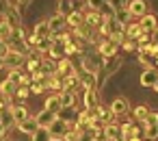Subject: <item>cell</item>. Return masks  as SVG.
Wrapping results in <instances>:
<instances>
[{
	"label": "cell",
	"instance_id": "6da1fadb",
	"mask_svg": "<svg viewBox=\"0 0 158 141\" xmlns=\"http://www.w3.org/2000/svg\"><path fill=\"white\" fill-rule=\"evenodd\" d=\"M56 119H59V115L52 113V111H48V109H41V111L35 115V124H37V128H50Z\"/></svg>",
	"mask_w": 158,
	"mask_h": 141
},
{
	"label": "cell",
	"instance_id": "7a4b0ae2",
	"mask_svg": "<svg viewBox=\"0 0 158 141\" xmlns=\"http://www.w3.org/2000/svg\"><path fill=\"white\" fill-rule=\"evenodd\" d=\"M2 61H5V65H9L11 70H18V67L24 63V54L18 52V50H13V48H9V52H7V57H5Z\"/></svg>",
	"mask_w": 158,
	"mask_h": 141
},
{
	"label": "cell",
	"instance_id": "3957f363",
	"mask_svg": "<svg viewBox=\"0 0 158 141\" xmlns=\"http://www.w3.org/2000/svg\"><path fill=\"white\" fill-rule=\"evenodd\" d=\"M48 130H50V137H52V141H54V139H56V141H61V139L65 137V130H67V122L59 117V119H56V122H54V124H52V126H50Z\"/></svg>",
	"mask_w": 158,
	"mask_h": 141
},
{
	"label": "cell",
	"instance_id": "277c9868",
	"mask_svg": "<svg viewBox=\"0 0 158 141\" xmlns=\"http://www.w3.org/2000/svg\"><path fill=\"white\" fill-rule=\"evenodd\" d=\"M48 26H50V33L52 35H59V33H63L65 28H67V18H63V15H54L50 22H48Z\"/></svg>",
	"mask_w": 158,
	"mask_h": 141
},
{
	"label": "cell",
	"instance_id": "5b68a950",
	"mask_svg": "<svg viewBox=\"0 0 158 141\" xmlns=\"http://www.w3.org/2000/svg\"><path fill=\"white\" fill-rule=\"evenodd\" d=\"M33 37L37 39V44H39V41H46V39H50V37H52V33H50V26H48V22H39V24L33 28Z\"/></svg>",
	"mask_w": 158,
	"mask_h": 141
},
{
	"label": "cell",
	"instance_id": "8992f818",
	"mask_svg": "<svg viewBox=\"0 0 158 141\" xmlns=\"http://www.w3.org/2000/svg\"><path fill=\"white\" fill-rule=\"evenodd\" d=\"M139 26H141V31H143V33L152 35V33L158 28V20H156V15H143V18H141V22H139Z\"/></svg>",
	"mask_w": 158,
	"mask_h": 141
},
{
	"label": "cell",
	"instance_id": "52a82bcc",
	"mask_svg": "<svg viewBox=\"0 0 158 141\" xmlns=\"http://www.w3.org/2000/svg\"><path fill=\"white\" fill-rule=\"evenodd\" d=\"M117 48H119V44H115L113 39H108V37H106V39L100 44V48H98V50H100V54H102L104 59H108V57H113V54L117 52Z\"/></svg>",
	"mask_w": 158,
	"mask_h": 141
},
{
	"label": "cell",
	"instance_id": "ba28073f",
	"mask_svg": "<svg viewBox=\"0 0 158 141\" xmlns=\"http://www.w3.org/2000/svg\"><path fill=\"white\" fill-rule=\"evenodd\" d=\"M82 100H85V111H89V113L98 111V93H95V89H89V91H85Z\"/></svg>",
	"mask_w": 158,
	"mask_h": 141
},
{
	"label": "cell",
	"instance_id": "9c48e42d",
	"mask_svg": "<svg viewBox=\"0 0 158 141\" xmlns=\"http://www.w3.org/2000/svg\"><path fill=\"white\" fill-rule=\"evenodd\" d=\"M110 111H113V115H126L128 111H130V104H128V100L126 98H115L113 100V104H110Z\"/></svg>",
	"mask_w": 158,
	"mask_h": 141
},
{
	"label": "cell",
	"instance_id": "30bf717a",
	"mask_svg": "<svg viewBox=\"0 0 158 141\" xmlns=\"http://www.w3.org/2000/svg\"><path fill=\"white\" fill-rule=\"evenodd\" d=\"M56 74L59 76H74L76 74V70H74V65H72V61L69 59H61L59 63H56Z\"/></svg>",
	"mask_w": 158,
	"mask_h": 141
},
{
	"label": "cell",
	"instance_id": "8fae6325",
	"mask_svg": "<svg viewBox=\"0 0 158 141\" xmlns=\"http://www.w3.org/2000/svg\"><path fill=\"white\" fill-rule=\"evenodd\" d=\"M39 74H41L44 78L56 76V63H54L52 59H44V61H41V67H39Z\"/></svg>",
	"mask_w": 158,
	"mask_h": 141
},
{
	"label": "cell",
	"instance_id": "7c38bea8",
	"mask_svg": "<svg viewBox=\"0 0 158 141\" xmlns=\"http://www.w3.org/2000/svg\"><path fill=\"white\" fill-rule=\"evenodd\" d=\"M145 11H147V2H143V0H132V2L128 5V13H130V15L143 18Z\"/></svg>",
	"mask_w": 158,
	"mask_h": 141
},
{
	"label": "cell",
	"instance_id": "4fadbf2b",
	"mask_svg": "<svg viewBox=\"0 0 158 141\" xmlns=\"http://www.w3.org/2000/svg\"><path fill=\"white\" fill-rule=\"evenodd\" d=\"M104 22V18H102V13L100 11H87V15H85V24L87 26H91V28H100V24Z\"/></svg>",
	"mask_w": 158,
	"mask_h": 141
},
{
	"label": "cell",
	"instance_id": "5bb4252c",
	"mask_svg": "<svg viewBox=\"0 0 158 141\" xmlns=\"http://www.w3.org/2000/svg\"><path fill=\"white\" fill-rule=\"evenodd\" d=\"M156 80H158V72H156V67H149V70H145V72L141 74V85H143V87H154Z\"/></svg>",
	"mask_w": 158,
	"mask_h": 141
},
{
	"label": "cell",
	"instance_id": "9a60e30c",
	"mask_svg": "<svg viewBox=\"0 0 158 141\" xmlns=\"http://www.w3.org/2000/svg\"><path fill=\"white\" fill-rule=\"evenodd\" d=\"M9 109H11V113H13V119H15V124H22L24 119H28V109H26L24 104L9 106Z\"/></svg>",
	"mask_w": 158,
	"mask_h": 141
},
{
	"label": "cell",
	"instance_id": "2e32d148",
	"mask_svg": "<svg viewBox=\"0 0 158 141\" xmlns=\"http://www.w3.org/2000/svg\"><path fill=\"white\" fill-rule=\"evenodd\" d=\"M82 24H85V15L78 13V11H74V13L67 18V28H72V31H78Z\"/></svg>",
	"mask_w": 158,
	"mask_h": 141
},
{
	"label": "cell",
	"instance_id": "e0dca14e",
	"mask_svg": "<svg viewBox=\"0 0 158 141\" xmlns=\"http://www.w3.org/2000/svg\"><path fill=\"white\" fill-rule=\"evenodd\" d=\"M78 80H80V85L85 87V91H89V89H95V74L82 72V74H78Z\"/></svg>",
	"mask_w": 158,
	"mask_h": 141
},
{
	"label": "cell",
	"instance_id": "ac0fdd59",
	"mask_svg": "<svg viewBox=\"0 0 158 141\" xmlns=\"http://www.w3.org/2000/svg\"><path fill=\"white\" fill-rule=\"evenodd\" d=\"M59 98H61V106H63V109H72V106L76 104V96H74V91H61Z\"/></svg>",
	"mask_w": 158,
	"mask_h": 141
},
{
	"label": "cell",
	"instance_id": "d6986e66",
	"mask_svg": "<svg viewBox=\"0 0 158 141\" xmlns=\"http://www.w3.org/2000/svg\"><path fill=\"white\" fill-rule=\"evenodd\" d=\"M46 109H48V111H52V113H56V115H59V113L63 111V106H61V98H59V93H56V96H50V98L46 100Z\"/></svg>",
	"mask_w": 158,
	"mask_h": 141
},
{
	"label": "cell",
	"instance_id": "ffe728a7",
	"mask_svg": "<svg viewBox=\"0 0 158 141\" xmlns=\"http://www.w3.org/2000/svg\"><path fill=\"white\" fill-rule=\"evenodd\" d=\"M126 35H128V39H130V41H136V39L143 35V31H141L139 22H132L130 26H126Z\"/></svg>",
	"mask_w": 158,
	"mask_h": 141
},
{
	"label": "cell",
	"instance_id": "44dd1931",
	"mask_svg": "<svg viewBox=\"0 0 158 141\" xmlns=\"http://www.w3.org/2000/svg\"><path fill=\"white\" fill-rule=\"evenodd\" d=\"M61 83H63V91H74V89L80 85V80H78V74H74V76H65Z\"/></svg>",
	"mask_w": 158,
	"mask_h": 141
},
{
	"label": "cell",
	"instance_id": "7402d4cb",
	"mask_svg": "<svg viewBox=\"0 0 158 141\" xmlns=\"http://www.w3.org/2000/svg\"><path fill=\"white\" fill-rule=\"evenodd\" d=\"M95 113H98V117L104 122V126H106V124H110V122H113V117H115V115H113V111H110V106H98V111H95Z\"/></svg>",
	"mask_w": 158,
	"mask_h": 141
},
{
	"label": "cell",
	"instance_id": "603a6c76",
	"mask_svg": "<svg viewBox=\"0 0 158 141\" xmlns=\"http://www.w3.org/2000/svg\"><path fill=\"white\" fill-rule=\"evenodd\" d=\"M18 128H20L22 132H26V135H35V130H37L35 117H28V119H24L22 124H18Z\"/></svg>",
	"mask_w": 158,
	"mask_h": 141
},
{
	"label": "cell",
	"instance_id": "cb8c5ba5",
	"mask_svg": "<svg viewBox=\"0 0 158 141\" xmlns=\"http://www.w3.org/2000/svg\"><path fill=\"white\" fill-rule=\"evenodd\" d=\"M41 54H33L28 61H26V65H28V74H35V72H39V67H41Z\"/></svg>",
	"mask_w": 158,
	"mask_h": 141
},
{
	"label": "cell",
	"instance_id": "d4e9b609",
	"mask_svg": "<svg viewBox=\"0 0 158 141\" xmlns=\"http://www.w3.org/2000/svg\"><path fill=\"white\" fill-rule=\"evenodd\" d=\"M0 91H2V93L9 98V96H13V93L18 91V85H15V83H11V80L7 78V80H2V83H0Z\"/></svg>",
	"mask_w": 158,
	"mask_h": 141
},
{
	"label": "cell",
	"instance_id": "484cf974",
	"mask_svg": "<svg viewBox=\"0 0 158 141\" xmlns=\"http://www.w3.org/2000/svg\"><path fill=\"white\" fill-rule=\"evenodd\" d=\"M59 15H63V18H69L72 13H74V5L72 2H65V0H63V2H59V11H56Z\"/></svg>",
	"mask_w": 158,
	"mask_h": 141
},
{
	"label": "cell",
	"instance_id": "4316f807",
	"mask_svg": "<svg viewBox=\"0 0 158 141\" xmlns=\"http://www.w3.org/2000/svg\"><path fill=\"white\" fill-rule=\"evenodd\" d=\"M147 113H149V109H147L145 104H139V106H134L132 117H134V119H139V122H143V119L147 117Z\"/></svg>",
	"mask_w": 158,
	"mask_h": 141
},
{
	"label": "cell",
	"instance_id": "83f0119b",
	"mask_svg": "<svg viewBox=\"0 0 158 141\" xmlns=\"http://www.w3.org/2000/svg\"><path fill=\"white\" fill-rule=\"evenodd\" d=\"M33 141H52L50 130H48V128H37L35 135H33Z\"/></svg>",
	"mask_w": 158,
	"mask_h": 141
},
{
	"label": "cell",
	"instance_id": "f1b7e54d",
	"mask_svg": "<svg viewBox=\"0 0 158 141\" xmlns=\"http://www.w3.org/2000/svg\"><path fill=\"white\" fill-rule=\"evenodd\" d=\"M145 137H147L149 141H156V139H158V124H154V126H145Z\"/></svg>",
	"mask_w": 158,
	"mask_h": 141
},
{
	"label": "cell",
	"instance_id": "f546056e",
	"mask_svg": "<svg viewBox=\"0 0 158 141\" xmlns=\"http://www.w3.org/2000/svg\"><path fill=\"white\" fill-rule=\"evenodd\" d=\"M143 124H145V126H154V124H158V111H149L147 117L143 119Z\"/></svg>",
	"mask_w": 158,
	"mask_h": 141
},
{
	"label": "cell",
	"instance_id": "4dcf8cb0",
	"mask_svg": "<svg viewBox=\"0 0 158 141\" xmlns=\"http://www.w3.org/2000/svg\"><path fill=\"white\" fill-rule=\"evenodd\" d=\"M28 93H31V91H28V87H18V91H15V96H20L22 100H24V98H28Z\"/></svg>",
	"mask_w": 158,
	"mask_h": 141
},
{
	"label": "cell",
	"instance_id": "1f68e13d",
	"mask_svg": "<svg viewBox=\"0 0 158 141\" xmlns=\"http://www.w3.org/2000/svg\"><path fill=\"white\" fill-rule=\"evenodd\" d=\"M149 44H152V46H156V48H158V28H156V31H154V33H152V39H149Z\"/></svg>",
	"mask_w": 158,
	"mask_h": 141
},
{
	"label": "cell",
	"instance_id": "d6a6232c",
	"mask_svg": "<svg viewBox=\"0 0 158 141\" xmlns=\"http://www.w3.org/2000/svg\"><path fill=\"white\" fill-rule=\"evenodd\" d=\"M136 48V41H126L123 44V50H134Z\"/></svg>",
	"mask_w": 158,
	"mask_h": 141
},
{
	"label": "cell",
	"instance_id": "836d02e7",
	"mask_svg": "<svg viewBox=\"0 0 158 141\" xmlns=\"http://www.w3.org/2000/svg\"><path fill=\"white\" fill-rule=\"evenodd\" d=\"M2 67H5V61H2V59H0V70H2Z\"/></svg>",
	"mask_w": 158,
	"mask_h": 141
},
{
	"label": "cell",
	"instance_id": "e575fe53",
	"mask_svg": "<svg viewBox=\"0 0 158 141\" xmlns=\"http://www.w3.org/2000/svg\"><path fill=\"white\" fill-rule=\"evenodd\" d=\"M154 89H156V91H158V80H156V83H154Z\"/></svg>",
	"mask_w": 158,
	"mask_h": 141
},
{
	"label": "cell",
	"instance_id": "d590c367",
	"mask_svg": "<svg viewBox=\"0 0 158 141\" xmlns=\"http://www.w3.org/2000/svg\"><path fill=\"white\" fill-rule=\"evenodd\" d=\"M0 141H7V139H5V137H0Z\"/></svg>",
	"mask_w": 158,
	"mask_h": 141
},
{
	"label": "cell",
	"instance_id": "8d00e7d4",
	"mask_svg": "<svg viewBox=\"0 0 158 141\" xmlns=\"http://www.w3.org/2000/svg\"><path fill=\"white\" fill-rule=\"evenodd\" d=\"M156 67H158V59H156Z\"/></svg>",
	"mask_w": 158,
	"mask_h": 141
},
{
	"label": "cell",
	"instance_id": "74e56055",
	"mask_svg": "<svg viewBox=\"0 0 158 141\" xmlns=\"http://www.w3.org/2000/svg\"><path fill=\"white\" fill-rule=\"evenodd\" d=\"M145 141H149V139H145Z\"/></svg>",
	"mask_w": 158,
	"mask_h": 141
}]
</instances>
